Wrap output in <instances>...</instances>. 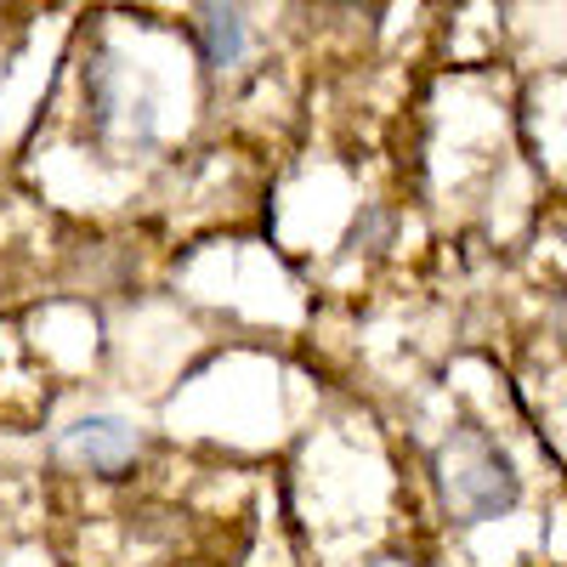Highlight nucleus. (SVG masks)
<instances>
[{
    "mask_svg": "<svg viewBox=\"0 0 567 567\" xmlns=\"http://www.w3.org/2000/svg\"><path fill=\"white\" fill-rule=\"evenodd\" d=\"M136 454H142V437L120 414H85V420L69 425V432H58V460L80 465V471H103V477L109 471H125Z\"/></svg>",
    "mask_w": 567,
    "mask_h": 567,
    "instance_id": "obj_2",
    "label": "nucleus"
},
{
    "mask_svg": "<svg viewBox=\"0 0 567 567\" xmlns=\"http://www.w3.org/2000/svg\"><path fill=\"white\" fill-rule=\"evenodd\" d=\"M374 567H409V561H374Z\"/></svg>",
    "mask_w": 567,
    "mask_h": 567,
    "instance_id": "obj_5",
    "label": "nucleus"
},
{
    "mask_svg": "<svg viewBox=\"0 0 567 567\" xmlns=\"http://www.w3.org/2000/svg\"><path fill=\"white\" fill-rule=\"evenodd\" d=\"M550 323H556V336H561V341H567V290H561V296H556V312H550Z\"/></svg>",
    "mask_w": 567,
    "mask_h": 567,
    "instance_id": "obj_4",
    "label": "nucleus"
},
{
    "mask_svg": "<svg viewBox=\"0 0 567 567\" xmlns=\"http://www.w3.org/2000/svg\"><path fill=\"white\" fill-rule=\"evenodd\" d=\"M432 471H437L443 511L454 516L460 528L494 523V516H505L516 499H523V477H516L511 454L488 432H477V425L449 432L437 443V454H432Z\"/></svg>",
    "mask_w": 567,
    "mask_h": 567,
    "instance_id": "obj_1",
    "label": "nucleus"
},
{
    "mask_svg": "<svg viewBox=\"0 0 567 567\" xmlns=\"http://www.w3.org/2000/svg\"><path fill=\"white\" fill-rule=\"evenodd\" d=\"M245 12L233 7V0H205L199 7V52H205V69L227 74V69H239L245 63Z\"/></svg>",
    "mask_w": 567,
    "mask_h": 567,
    "instance_id": "obj_3",
    "label": "nucleus"
}]
</instances>
